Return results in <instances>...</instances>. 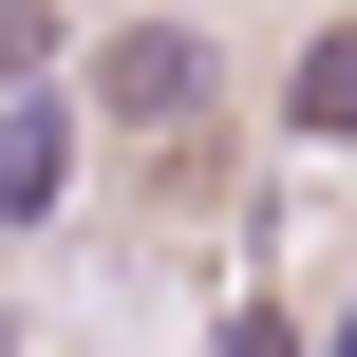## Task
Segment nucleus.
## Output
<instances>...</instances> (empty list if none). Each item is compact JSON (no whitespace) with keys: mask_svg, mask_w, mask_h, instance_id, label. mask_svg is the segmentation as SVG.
<instances>
[{"mask_svg":"<svg viewBox=\"0 0 357 357\" xmlns=\"http://www.w3.org/2000/svg\"><path fill=\"white\" fill-rule=\"evenodd\" d=\"M94 132H132V151H169V132H207L226 113V56L188 38V19H132V38H94Z\"/></svg>","mask_w":357,"mask_h":357,"instance_id":"nucleus-1","label":"nucleus"},{"mask_svg":"<svg viewBox=\"0 0 357 357\" xmlns=\"http://www.w3.org/2000/svg\"><path fill=\"white\" fill-rule=\"evenodd\" d=\"M282 132H301V151H357V19H320V38H301V75H282Z\"/></svg>","mask_w":357,"mask_h":357,"instance_id":"nucleus-3","label":"nucleus"},{"mask_svg":"<svg viewBox=\"0 0 357 357\" xmlns=\"http://www.w3.org/2000/svg\"><path fill=\"white\" fill-rule=\"evenodd\" d=\"M56 56H75L56 0H0V94H56Z\"/></svg>","mask_w":357,"mask_h":357,"instance_id":"nucleus-4","label":"nucleus"},{"mask_svg":"<svg viewBox=\"0 0 357 357\" xmlns=\"http://www.w3.org/2000/svg\"><path fill=\"white\" fill-rule=\"evenodd\" d=\"M0 357H19V320H0Z\"/></svg>","mask_w":357,"mask_h":357,"instance_id":"nucleus-6","label":"nucleus"},{"mask_svg":"<svg viewBox=\"0 0 357 357\" xmlns=\"http://www.w3.org/2000/svg\"><path fill=\"white\" fill-rule=\"evenodd\" d=\"M207 357H301V320H282V301H245V320H226Z\"/></svg>","mask_w":357,"mask_h":357,"instance_id":"nucleus-5","label":"nucleus"},{"mask_svg":"<svg viewBox=\"0 0 357 357\" xmlns=\"http://www.w3.org/2000/svg\"><path fill=\"white\" fill-rule=\"evenodd\" d=\"M75 132H94V94H0V226H56Z\"/></svg>","mask_w":357,"mask_h":357,"instance_id":"nucleus-2","label":"nucleus"}]
</instances>
